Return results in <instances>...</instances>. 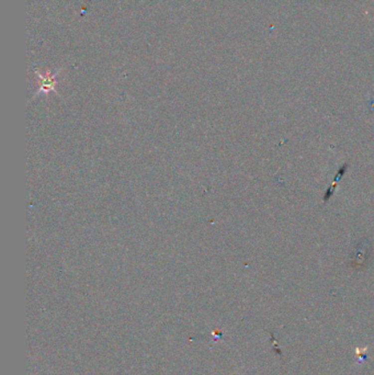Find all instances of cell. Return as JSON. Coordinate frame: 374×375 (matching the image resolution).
Returning a JSON list of instances; mask_svg holds the SVG:
<instances>
[{
    "mask_svg": "<svg viewBox=\"0 0 374 375\" xmlns=\"http://www.w3.org/2000/svg\"><path fill=\"white\" fill-rule=\"evenodd\" d=\"M36 74L40 78V90H39V92H44V94H47V92H50L52 90L53 91L55 90V86L57 85L56 76H57L58 73H56V74L47 73V74L42 75L39 72H36Z\"/></svg>",
    "mask_w": 374,
    "mask_h": 375,
    "instance_id": "1",
    "label": "cell"
}]
</instances>
